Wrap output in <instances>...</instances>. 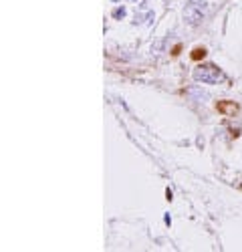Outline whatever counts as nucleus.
<instances>
[{
    "instance_id": "obj_1",
    "label": "nucleus",
    "mask_w": 242,
    "mask_h": 252,
    "mask_svg": "<svg viewBox=\"0 0 242 252\" xmlns=\"http://www.w3.org/2000/svg\"><path fill=\"white\" fill-rule=\"evenodd\" d=\"M206 12H208L206 0H188V4L184 6V18L190 27H198L204 20Z\"/></svg>"
},
{
    "instance_id": "obj_2",
    "label": "nucleus",
    "mask_w": 242,
    "mask_h": 252,
    "mask_svg": "<svg viewBox=\"0 0 242 252\" xmlns=\"http://www.w3.org/2000/svg\"><path fill=\"white\" fill-rule=\"evenodd\" d=\"M194 79L198 83H204V85H214V83L224 79V75H222V71L214 65H200L194 71Z\"/></svg>"
},
{
    "instance_id": "obj_3",
    "label": "nucleus",
    "mask_w": 242,
    "mask_h": 252,
    "mask_svg": "<svg viewBox=\"0 0 242 252\" xmlns=\"http://www.w3.org/2000/svg\"><path fill=\"white\" fill-rule=\"evenodd\" d=\"M113 16H115V18H123V16H125V6H117V8L113 10Z\"/></svg>"
}]
</instances>
